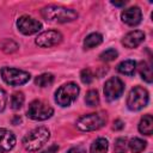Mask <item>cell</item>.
<instances>
[{
    "instance_id": "10",
    "label": "cell",
    "mask_w": 153,
    "mask_h": 153,
    "mask_svg": "<svg viewBox=\"0 0 153 153\" xmlns=\"http://www.w3.org/2000/svg\"><path fill=\"white\" fill-rule=\"evenodd\" d=\"M17 26H18V30L23 35H32V33L38 32L42 29L41 22L29 16H22L17 20Z\"/></svg>"
},
{
    "instance_id": "12",
    "label": "cell",
    "mask_w": 153,
    "mask_h": 153,
    "mask_svg": "<svg viewBox=\"0 0 153 153\" xmlns=\"http://www.w3.org/2000/svg\"><path fill=\"white\" fill-rule=\"evenodd\" d=\"M16 145V136L12 131L0 128V153L10 152Z\"/></svg>"
},
{
    "instance_id": "24",
    "label": "cell",
    "mask_w": 153,
    "mask_h": 153,
    "mask_svg": "<svg viewBox=\"0 0 153 153\" xmlns=\"http://www.w3.org/2000/svg\"><path fill=\"white\" fill-rule=\"evenodd\" d=\"M117 51L115 50V49H106V50H104L100 55H99V59L102 60V61H104V62H109V61H112V60H115L116 57H117Z\"/></svg>"
},
{
    "instance_id": "3",
    "label": "cell",
    "mask_w": 153,
    "mask_h": 153,
    "mask_svg": "<svg viewBox=\"0 0 153 153\" xmlns=\"http://www.w3.org/2000/svg\"><path fill=\"white\" fill-rule=\"evenodd\" d=\"M79 92L80 88L75 82H67L60 86L55 92V102L60 106H68L78 98Z\"/></svg>"
},
{
    "instance_id": "7",
    "label": "cell",
    "mask_w": 153,
    "mask_h": 153,
    "mask_svg": "<svg viewBox=\"0 0 153 153\" xmlns=\"http://www.w3.org/2000/svg\"><path fill=\"white\" fill-rule=\"evenodd\" d=\"M2 80L11 85V86H19L30 80V74L25 71L12 68V67H4L0 71Z\"/></svg>"
},
{
    "instance_id": "17",
    "label": "cell",
    "mask_w": 153,
    "mask_h": 153,
    "mask_svg": "<svg viewBox=\"0 0 153 153\" xmlns=\"http://www.w3.org/2000/svg\"><path fill=\"white\" fill-rule=\"evenodd\" d=\"M108 148H109L108 140L104 137H99V139L93 141V143L91 145L90 152L91 153H106Z\"/></svg>"
},
{
    "instance_id": "8",
    "label": "cell",
    "mask_w": 153,
    "mask_h": 153,
    "mask_svg": "<svg viewBox=\"0 0 153 153\" xmlns=\"http://www.w3.org/2000/svg\"><path fill=\"white\" fill-rule=\"evenodd\" d=\"M123 91H124V84L117 76L110 78L104 85V94L109 102H112V100L120 98L122 96Z\"/></svg>"
},
{
    "instance_id": "29",
    "label": "cell",
    "mask_w": 153,
    "mask_h": 153,
    "mask_svg": "<svg viewBox=\"0 0 153 153\" xmlns=\"http://www.w3.org/2000/svg\"><path fill=\"white\" fill-rule=\"evenodd\" d=\"M67 153H86V151L82 148V147H73V148H71V149H68L67 151Z\"/></svg>"
},
{
    "instance_id": "30",
    "label": "cell",
    "mask_w": 153,
    "mask_h": 153,
    "mask_svg": "<svg viewBox=\"0 0 153 153\" xmlns=\"http://www.w3.org/2000/svg\"><path fill=\"white\" fill-rule=\"evenodd\" d=\"M57 149H59V146H57V145H53V146H50L48 149L43 151L42 153H56Z\"/></svg>"
},
{
    "instance_id": "21",
    "label": "cell",
    "mask_w": 153,
    "mask_h": 153,
    "mask_svg": "<svg viewBox=\"0 0 153 153\" xmlns=\"http://www.w3.org/2000/svg\"><path fill=\"white\" fill-rule=\"evenodd\" d=\"M24 93L23 92H14L11 97V108L13 110H18L24 104Z\"/></svg>"
},
{
    "instance_id": "13",
    "label": "cell",
    "mask_w": 153,
    "mask_h": 153,
    "mask_svg": "<svg viewBox=\"0 0 153 153\" xmlns=\"http://www.w3.org/2000/svg\"><path fill=\"white\" fill-rule=\"evenodd\" d=\"M145 39V33L140 30H134V31H130L128 32L123 39H122V43L126 48H129V49H133L135 47H137L139 44H141V42Z\"/></svg>"
},
{
    "instance_id": "5",
    "label": "cell",
    "mask_w": 153,
    "mask_h": 153,
    "mask_svg": "<svg viewBox=\"0 0 153 153\" xmlns=\"http://www.w3.org/2000/svg\"><path fill=\"white\" fill-rule=\"evenodd\" d=\"M148 103V92L141 86H135L130 90L127 97V106L131 111H139Z\"/></svg>"
},
{
    "instance_id": "11",
    "label": "cell",
    "mask_w": 153,
    "mask_h": 153,
    "mask_svg": "<svg viewBox=\"0 0 153 153\" xmlns=\"http://www.w3.org/2000/svg\"><path fill=\"white\" fill-rule=\"evenodd\" d=\"M121 18H122L123 23H126L127 25L135 26V25L140 24V22L142 19V13L137 6H133V7L124 10L121 14Z\"/></svg>"
},
{
    "instance_id": "27",
    "label": "cell",
    "mask_w": 153,
    "mask_h": 153,
    "mask_svg": "<svg viewBox=\"0 0 153 153\" xmlns=\"http://www.w3.org/2000/svg\"><path fill=\"white\" fill-rule=\"evenodd\" d=\"M6 103H7V96H6V92L0 87V112L5 109Z\"/></svg>"
},
{
    "instance_id": "19",
    "label": "cell",
    "mask_w": 153,
    "mask_h": 153,
    "mask_svg": "<svg viewBox=\"0 0 153 153\" xmlns=\"http://www.w3.org/2000/svg\"><path fill=\"white\" fill-rule=\"evenodd\" d=\"M129 149L131 151V153H141L145 148H146V141L139 139V137H133L129 143Z\"/></svg>"
},
{
    "instance_id": "6",
    "label": "cell",
    "mask_w": 153,
    "mask_h": 153,
    "mask_svg": "<svg viewBox=\"0 0 153 153\" xmlns=\"http://www.w3.org/2000/svg\"><path fill=\"white\" fill-rule=\"evenodd\" d=\"M26 114L31 120L44 121V120H48L51 117V115L54 114V109L48 103L39 100V99H36L29 104Z\"/></svg>"
},
{
    "instance_id": "25",
    "label": "cell",
    "mask_w": 153,
    "mask_h": 153,
    "mask_svg": "<svg viewBox=\"0 0 153 153\" xmlns=\"http://www.w3.org/2000/svg\"><path fill=\"white\" fill-rule=\"evenodd\" d=\"M93 73L91 72V69H88V68H85V69H82L81 71V74H80V79H81V81L84 82V84H86V85H88V84H91L92 81H93Z\"/></svg>"
},
{
    "instance_id": "4",
    "label": "cell",
    "mask_w": 153,
    "mask_h": 153,
    "mask_svg": "<svg viewBox=\"0 0 153 153\" xmlns=\"http://www.w3.org/2000/svg\"><path fill=\"white\" fill-rule=\"evenodd\" d=\"M106 123V116L103 112H92L81 116L76 121V127L82 131H92L102 128Z\"/></svg>"
},
{
    "instance_id": "22",
    "label": "cell",
    "mask_w": 153,
    "mask_h": 153,
    "mask_svg": "<svg viewBox=\"0 0 153 153\" xmlns=\"http://www.w3.org/2000/svg\"><path fill=\"white\" fill-rule=\"evenodd\" d=\"M85 103L88 105V106H97L99 104V96H98V92L96 90H90L87 93H86V97H85Z\"/></svg>"
},
{
    "instance_id": "28",
    "label": "cell",
    "mask_w": 153,
    "mask_h": 153,
    "mask_svg": "<svg viewBox=\"0 0 153 153\" xmlns=\"http://www.w3.org/2000/svg\"><path fill=\"white\" fill-rule=\"evenodd\" d=\"M124 127V123L121 121V120H116L115 122H114V126H112V128L115 129V130H120V129H122Z\"/></svg>"
},
{
    "instance_id": "23",
    "label": "cell",
    "mask_w": 153,
    "mask_h": 153,
    "mask_svg": "<svg viewBox=\"0 0 153 153\" xmlns=\"http://www.w3.org/2000/svg\"><path fill=\"white\" fill-rule=\"evenodd\" d=\"M127 148H128V141L126 137H118L115 141V145H114L115 153H126Z\"/></svg>"
},
{
    "instance_id": "14",
    "label": "cell",
    "mask_w": 153,
    "mask_h": 153,
    "mask_svg": "<svg viewBox=\"0 0 153 153\" xmlns=\"http://www.w3.org/2000/svg\"><path fill=\"white\" fill-rule=\"evenodd\" d=\"M139 131L145 135H151L153 133V118L151 115H145L139 123Z\"/></svg>"
},
{
    "instance_id": "2",
    "label": "cell",
    "mask_w": 153,
    "mask_h": 153,
    "mask_svg": "<svg viewBox=\"0 0 153 153\" xmlns=\"http://www.w3.org/2000/svg\"><path fill=\"white\" fill-rule=\"evenodd\" d=\"M50 133L45 127H38L31 130L23 140V146L29 152H35L41 149L45 142L49 140Z\"/></svg>"
},
{
    "instance_id": "26",
    "label": "cell",
    "mask_w": 153,
    "mask_h": 153,
    "mask_svg": "<svg viewBox=\"0 0 153 153\" xmlns=\"http://www.w3.org/2000/svg\"><path fill=\"white\" fill-rule=\"evenodd\" d=\"M1 49L5 51V53H13L18 49V44L14 43L13 41L11 39H6L2 44H1Z\"/></svg>"
},
{
    "instance_id": "18",
    "label": "cell",
    "mask_w": 153,
    "mask_h": 153,
    "mask_svg": "<svg viewBox=\"0 0 153 153\" xmlns=\"http://www.w3.org/2000/svg\"><path fill=\"white\" fill-rule=\"evenodd\" d=\"M139 73L141 75V78L146 81V82H152L153 76H152V68L151 66L146 62V61H141L139 63Z\"/></svg>"
},
{
    "instance_id": "15",
    "label": "cell",
    "mask_w": 153,
    "mask_h": 153,
    "mask_svg": "<svg viewBox=\"0 0 153 153\" xmlns=\"http://www.w3.org/2000/svg\"><path fill=\"white\" fill-rule=\"evenodd\" d=\"M136 68V62L133 60H124L117 66V71L124 75H133Z\"/></svg>"
},
{
    "instance_id": "31",
    "label": "cell",
    "mask_w": 153,
    "mask_h": 153,
    "mask_svg": "<svg viewBox=\"0 0 153 153\" xmlns=\"http://www.w3.org/2000/svg\"><path fill=\"white\" fill-rule=\"evenodd\" d=\"M111 4L115 5V6H124L127 2L126 1H121V2H118V1H111Z\"/></svg>"
},
{
    "instance_id": "1",
    "label": "cell",
    "mask_w": 153,
    "mask_h": 153,
    "mask_svg": "<svg viewBox=\"0 0 153 153\" xmlns=\"http://www.w3.org/2000/svg\"><path fill=\"white\" fill-rule=\"evenodd\" d=\"M43 18L48 22H59V23H67L75 20L78 18V13L72 10L63 6H56V5H49L42 8L41 11Z\"/></svg>"
},
{
    "instance_id": "9",
    "label": "cell",
    "mask_w": 153,
    "mask_h": 153,
    "mask_svg": "<svg viewBox=\"0 0 153 153\" xmlns=\"http://www.w3.org/2000/svg\"><path fill=\"white\" fill-rule=\"evenodd\" d=\"M62 41V35L61 32L59 31H55V30H48V31H44L42 33H39L35 42L38 47H42V48H50V47H54V45H57L60 42Z\"/></svg>"
},
{
    "instance_id": "20",
    "label": "cell",
    "mask_w": 153,
    "mask_h": 153,
    "mask_svg": "<svg viewBox=\"0 0 153 153\" xmlns=\"http://www.w3.org/2000/svg\"><path fill=\"white\" fill-rule=\"evenodd\" d=\"M53 82H54V75L50 74V73L41 74V75H38V76L35 79V84H36L37 86H39V87L50 86Z\"/></svg>"
},
{
    "instance_id": "16",
    "label": "cell",
    "mask_w": 153,
    "mask_h": 153,
    "mask_svg": "<svg viewBox=\"0 0 153 153\" xmlns=\"http://www.w3.org/2000/svg\"><path fill=\"white\" fill-rule=\"evenodd\" d=\"M102 42H103V36L98 32H93V33H90L88 36H86V38L84 41V47L86 49H92V48L99 45Z\"/></svg>"
}]
</instances>
